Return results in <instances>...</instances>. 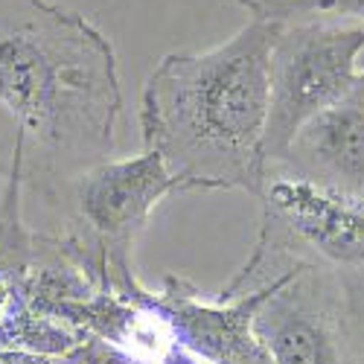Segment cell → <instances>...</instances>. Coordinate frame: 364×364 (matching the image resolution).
Returning <instances> with one entry per match:
<instances>
[{
    "label": "cell",
    "instance_id": "6da1fadb",
    "mask_svg": "<svg viewBox=\"0 0 364 364\" xmlns=\"http://www.w3.org/2000/svg\"><path fill=\"white\" fill-rule=\"evenodd\" d=\"M0 111L23 178L65 181L108 161L123 114L114 44L55 0H0Z\"/></svg>",
    "mask_w": 364,
    "mask_h": 364
},
{
    "label": "cell",
    "instance_id": "7a4b0ae2",
    "mask_svg": "<svg viewBox=\"0 0 364 364\" xmlns=\"http://www.w3.org/2000/svg\"><path fill=\"white\" fill-rule=\"evenodd\" d=\"M277 26L251 18L228 41L169 53L151 68L140 94L143 149L158 151L190 190H242L259 198Z\"/></svg>",
    "mask_w": 364,
    "mask_h": 364
},
{
    "label": "cell",
    "instance_id": "3957f363",
    "mask_svg": "<svg viewBox=\"0 0 364 364\" xmlns=\"http://www.w3.org/2000/svg\"><path fill=\"white\" fill-rule=\"evenodd\" d=\"M62 184L73 228L65 236H53L55 248L100 289L137 294L140 283L132 274L134 242L166 196L190 187L149 149L134 158H108L85 166Z\"/></svg>",
    "mask_w": 364,
    "mask_h": 364
},
{
    "label": "cell",
    "instance_id": "277c9868",
    "mask_svg": "<svg viewBox=\"0 0 364 364\" xmlns=\"http://www.w3.org/2000/svg\"><path fill=\"white\" fill-rule=\"evenodd\" d=\"M259 201L262 225L254 251L222 294L251 291L286 262L315 265L344 283L364 280V193H338L268 166Z\"/></svg>",
    "mask_w": 364,
    "mask_h": 364
},
{
    "label": "cell",
    "instance_id": "5b68a950",
    "mask_svg": "<svg viewBox=\"0 0 364 364\" xmlns=\"http://www.w3.org/2000/svg\"><path fill=\"white\" fill-rule=\"evenodd\" d=\"M364 21L312 18L280 23L268 65V166L283 158L303 123L344 100L361 82Z\"/></svg>",
    "mask_w": 364,
    "mask_h": 364
},
{
    "label": "cell",
    "instance_id": "8992f818",
    "mask_svg": "<svg viewBox=\"0 0 364 364\" xmlns=\"http://www.w3.org/2000/svg\"><path fill=\"white\" fill-rule=\"evenodd\" d=\"M274 274L277 286L254 318L271 364H361L344 280L300 262L271 268Z\"/></svg>",
    "mask_w": 364,
    "mask_h": 364
},
{
    "label": "cell",
    "instance_id": "52a82bcc",
    "mask_svg": "<svg viewBox=\"0 0 364 364\" xmlns=\"http://www.w3.org/2000/svg\"><path fill=\"white\" fill-rule=\"evenodd\" d=\"M274 286L277 274L251 291L207 297L184 277L166 274L164 289L151 291V300L166 315L178 347L196 364H271L254 318Z\"/></svg>",
    "mask_w": 364,
    "mask_h": 364
},
{
    "label": "cell",
    "instance_id": "ba28073f",
    "mask_svg": "<svg viewBox=\"0 0 364 364\" xmlns=\"http://www.w3.org/2000/svg\"><path fill=\"white\" fill-rule=\"evenodd\" d=\"M283 166L318 187L364 193V73L344 100L315 114L286 146Z\"/></svg>",
    "mask_w": 364,
    "mask_h": 364
},
{
    "label": "cell",
    "instance_id": "9c48e42d",
    "mask_svg": "<svg viewBox=\"0 0 364 364\" xmlns=\"http://www.w3.org/2000/svg\"><path fill=\"white\" fill-rule=\"evenodd\" d=\"M257 21L291 23L312 18H347L364 21V0H236Z\"/></svg>",
    "mask_w": 364,
    "mask_h": 364
},
{
    "label": "cell",
    "instance_id": "30bf717a",
    "mask_svg": "<svg viewBox=\"0 0 364 364\" xmlns=\"http://www.w3.org/2000/svg\"><path fill=\"white\" fill-rule=\"evenodd\" d=\"M344 286H347V306H350L353 344H355L358 361L364 364V280H361V283H344Z\"/></svg>",
    "mask_w": 364,
    "mask_h": 364
},
{
    "label": "cell",
    "instance_id": "8fae6325",
    "mask_svg": "<svg viewBox=\"0 0 364 364\" xmlns=\"http://www.w3.org/2000/svg\"><path fill=\"white\" fill-rule=\"evenodd\" d=\"M0 364H82V358L76 350L68 355H50V353L18 350V347H0Z\"/></svg>",
    "mask_w": 364,
    "mask_h": 364
},
{
    "label": "cell",
    "instance_id": "7c38bea8",
    "mask_svg": "<svg viewBox=\"0 0 364 364\" xmlns=\"http://www.w3.org/2000/svg\"><path fill=\"white\" fill-rule=\"evenodd\" d=\"M15 172H23V149L15 134L0 132V178L9 181Z\"/></svg>",
    "mask_w": 364,
    "mask_h": 364
},
{
    "label": "cell",
    "instance_id": "4fadbf2b",
    "mask_svg": "<svg viewBox=\"0 0 364 364\" xmlns=\"http://www.w3.org/2000/svg\"><path fill=\"white\" fill-rule=\"evenodd\" d=\"M358 70H361V73H364V53H361V55H358Z\"/></svg>",
    "mask_w": 364,
    "mask_h": 364
}]
</instances>
